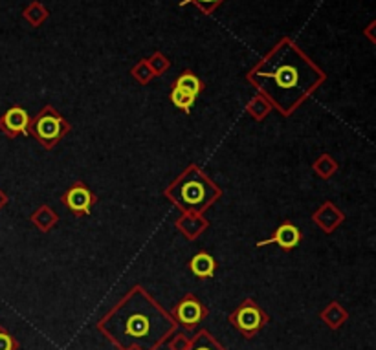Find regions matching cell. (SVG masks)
<instances>
[{
  "label": "cell",
  "mask_w": 376,
  "mask_h": 350,
  "mask_svg": "<svg viewBox=\"0 0 376 350\" xmlns=\"http://www.w3.org/2000/svg\"><path fill=\"white\" fill-rule=\"evenodd\" d=\"M169 99L171 103H173L174 107L178 110H182V112H186V114H189L193 110V107H195V97L188 96V94H183V92L176 90V88H171V94H169Z\"/></svg>",
  "instance_id": "obj_20"
},
{
  "label": "cell",
  "mask_w": 376,
  "mask_h": 350,
  "mask_svg": "<svg viewBox=\"0 0 376 350\" xmlns=\"http://www.w3.org/2000/svg\"><path fill=\"white\" fill-rule=\"evenodd\" d=\"M147 64H149V68L154 73V78H158V76H164V73L169 70L171 61L167 59L162 52H156L154 55H151V57L147 59Z\"/></svg>",
  "instance_id": "obj_21"
},
{
  "label": "cell",
  "mask_w": 376,
  "mask_h": 350,
  "mask_svg": "<svg viewBox=\"0 0 376 350\" xmlns=\"http://www.w3.org/2000/svg\"><path fill=\"white\" fill-rule=\"evenodd\" d=\"M219 264L215 257L207 251H198L191 260H189V270L197 279H211L215 275Z\"/></svg>",
  "instance_id": "obj_12"
},
{
  "label": "cell",
  "mask_w": 376,
  "mask_h": 350,
  "mask_svg": "<svg viewBox=\"0 0 376 350\" xmlns=\"http://www.w3.org/2000/svg\"><path fill=\"white\" fill-rule=\"evenodd\" d=\"M272 109H274V107H272L270 101L266 99L262 94H259V92H257L255 96L248 101L246 114L252 116V119H255V121H265L266 116L272 112Z\"/></svg>",
  "instance_id": "obj_16"
},
{
  "label": "cell",
  "mask_w": 376,
  "mask_h": 350,
  "mask_svg": "<svg viewBox=\"0 0 376 350\" xmlns=\"http://www.w3.org/2000/svg\"><path fill=\"white\" fill-rule=\"evenodd\" d=\"M96 327L119 350L133 345L142 350H158L176 332V323L169 312L140 284L131 288Z\"/></svg>",
  "instance_id": "obj_2"
},
{
  "label": "cell",
  "mask_w": 376,
  "mask_h": 350,
  "mask_svg": "<svg viewBox=\"0 0 376 350\" xmlns=\"http://www.w3.org/2000/svg\"><path fill=\"white\" fill-rule=\"evenodd\" d=\"M30 222L41 233H50L59 222V215L55 213L48 204H42L30 215Z\"/></svg>",
  "instance_id": "obj_14"
},
{
  "label": "cell",
  "mask_w": 376,
  "mask_h": 350,
  "mask_svg": "<svg viewBox=\"0 0 376 350\" xmlns=\"http://www.w3.org/2000/svg\"><path fill=\"white\" fill-rule=\"evenodd\" d=\"M188 350H226V349L217 342L215 337L211 336L210 330L200 328V332H197L191 337V343H189Z\"/></svg>",
  "instance_id": "obj_18"
},
{
  "label": "cell",
  "mask_w": 376,
  "mask_h": 350,
  "mask_svg": "<svg viewBox=\"0 0 376 350\" xmlns=\"http://www.w3.org/2000/svg\"><path fill=\"white\" fill-rule=\"evenodd\" d=\"M229 325L246 339H253L270 321L268 314L253 299H244L237 308L228 315Z\"/></svg>",
  "instance_id": "obj_5"
},
{
  "label": "cell",
  "mask_w": 376,
  "mask_h": 350,
  "mask_svg": "<svg viewBox=\"0 0 376 350\" xmlns=\"http://www.w3.org/2000/svg\"><path fill=\"white\" fill-rule=\"evenodd\" d=\"M61 202L73 217H88L97 204V196L85 182L78 180L61 195Z\"/></svg>",
  "instance_id": "obj_7"
},
{
  "label": "cell",
  "mask_w": 376,
  "mask_h": 350,
  "mask_svg": "<svg viewBox=\"0 0 376 350\" xmlns=\"http://www.w3.org/2000/svg\"><path fill=\"white\" fill-rule=\"evenodd\" d=\"M345 213L339 210L338 205L332 204V202H325L323 205H320L314 213H312V222L316 224L317 228L323 233L330 235L332 231L344 224Z\"/></svg>",
  "instance_id": "obj_10"
},
{
  "label": "cell",
  "mask_w": 376,
  "mask_h": 350,
  "mask_svg": "<svg viewBox=\"0 0 376 350\" xmlns=\"http://www.w3.org/2000/svg\"><path fill=\"white\" fill-rule=\"evenodd\" d=\"M222 2H224V0H183L182 6L193 4V6H197L200 11H204L206 15H210L211 11H215V9L219 8Z\"/></svg>",
  "instance_id": "obj_23"
},
{
  "label": "cell",
  "mask_w": 376,
  "mask_h": 350,
  "mask_svg": "<svg viewBox=\"0 0 376 350\" xmlns=\"http://www.w3.org/2000/svg\"><path fill=\"white\" fill-rule=\"evenodd\" d=\"M23 15L32 26H41L46 18H48V9H46L42 4H39V2H32V4L24 9Z\"/></svg>",
  "instance_id": "obj_19"
},
{
  "label": "cell",
  "mask_w": 376,
  "mask_h": 350,
  "mask_svg": "<svg viewBox=\"0 0 376 350\" xmlns=\"http://www.w3.org/2000/svg\"><path fill=\"white\" fill-rule=\"evenodd\" d=\"M320 318L330 330H339V328L347 323L348 312L344 308V306L339 305L338 301H332V303H329L325 308L321 310Z\"/></svg>",
  "instance_id": "obj_15"
},
{
  "label": "cell",
  "mask_w": 376,
  "mask_h": 350,
  "mask_svg": "<svg viewBox=\"0 0 376 350\" xmlns=\"http://www.w3.org/2000/svg\"><path fill=\"white\" fill-rule=\"evenodd\" d=\"M171 88H176V90L183 92V94H188V96H191V97H195V99H197L202 92H204L206 85H204V81H202L198 76H195L191 70H183L178 78L174 79L173 85H171Z\"/></svg>",
  "instance_id": "obj_13"
},
{
  "label": "cell",
  "mask_w": 376,
  "mask_h": 350,
  "mask_svg": "<svg viewBox=\"0 0 376 350\" xmlns=\"http://www.w3.org/2000/svg\"><path fill=\"white\" fill-rule=\"evenodd\" d=\"M164 196L182 213L204 215L222 198V187L213 182L197 164H191L173 183L165 187Z\"/></svg>",
  "instance_id": "obj_3"
},
{
  "label": "cell",
  "mask_w": 376,
  "mask_h": 350,
  "mask_svg": "<svg viewBox=\"0 0 376 350\" xmlns=\"http://www.w3.org/2000/svg\"><path fill=\"white\" fill-rule=\"evenodd\" d=\"M70 131L72 125L68 119L51 105L42 107L41 112L30 119V127H28V134L35 138L46 150L55 149Z\"/></svg>",
  "instance_id": "obj_4"
},
{
  "label": "cell",
  "mask_w": 376,
  "mask_h": 350,
  "mask_svg": "<svg viewBox=\"0 0 376 350\" xmlns=\"http://www.w3.org/2000/svg\"><path fill=\"white\" fill-rule=\"evenodd\" d=\"M30 114L28 110L20 105L9 107L4 114L0 116V132L9 140H15L20 134H28L30 127Z\"/></svg>",
  "instance_id": "obj_9"
},
{
  "label": "cell",
  "mask_w": 376,
  "mask_h": 350,
  "mask_svg": "<svg viewBox=\"0 0 376 350\" xmlns=\"http://www.w3.org/2000/svg\"><path fill=\"white\" fill-rule=\"evenodd\" d=\"M174 226L188 241H197L198 236L210 228V222L202 213H182V217L174 222Z\"/></svg>",
  "instance_id": "obj_11"
},
{
  "label": "cell",
  "mask_w": 376,
  "mask_h": 350,
  "mask_svg": "<svg viewBox=\"0 0 376 350\" xmlns=\"http://www.w3.org/2000/svg\"><path fill=\"white\" fill-rule=\"evenodd\" d=\"M325 79V72L290 39L272 48L248 73V81L283 116H292Z\"/></svg>",
  "instance_id": "obj_1"
},
{
  "label": "cell",
  "mask_w": 376,
  "mask_h": 350,
  "mask_svg": "<svg viewBox=\"0 0 376 350\" xmlns=\"http://www.w3.org/2000/svg\"><path fill=\"white\" fill-rule=\"evenodd\" d=\"M131 73H133V78L136 79L140 85H149V83L154 79V73H152V70L149 68L147 59L138 61V63L133 66V70H131Z\"/></svg>",
  "instance_id": "obj_22"
},
{
  "label": "cell",
  "mask_w": 376,
  "mask_h": 350,
  "mask_svg": "<svg viewBox=\"0 0 376 350\" xmlns=\"http://www.w3.org/2000/svg\"><path fill=\"white\" fill-rule=\"evenodd\" d=\"M125 350H142V349H140V346H127V349H125Z\"/></svg>",
  "instance_id": "obj_27"
},
{
  "label": "cell",
  "mask_w": 376,
  "mask_h": 350,
  "mask_svg": "<svg viewBox=\"0 0 376 350\" xmlns=\"http://www.w3.org/2000/svg\"><path fill=\"white\" fill-rule=\"evenodd\" d=\"M8 202H9V196L6 195L2 189H0V210H4L6 205H8Z\"/></svg>",
  "instance_id": "obj_26"
},
{
  "label": "cell",
  "mask_w": 376,
  "mask_h": 350,
  "mask_svg": "<svg viewBox=\"0 0 376 350\" xmlns=\"http://www.w3.org/2000/svg\"><path fill=\"white\" fill-rule=\"evenodd\" d=\"M312 171H314L321 180H330V178L339 171V164L336 162L334 156H330L329 152H323V155L312 164Z\"/></svg>",
  "instance_id": "obj_17"
},
{
  "label": "cell",
  "mask_w": 376,
  "mask_h": 350,
  "mask_svg": "<svg viewBox=\"0 0 376 350\" xmlns=\"http://www.w3.org/2000/svg\"><path fill=\"white\" fill-rule=\"evenodd\" d=\"M189 343H191V337L186 332H174L173 337L169 342V350H188Z\"/></svg>",
  "instance_id": "obj_24"
},
{
  "label": "cell",
  "mask_w": 376,
  "mask_h": 350,
  "mask_svg": "<svg viewBox=\"0 0 376 350\" xmlns=\"http://www.w3.org/2000/svg\"><path fill=\"white\" fill-rule=\"evenodd\" d=\"M0 350H18V342L4 327H0Z\"/></svg>",
  "instance_id": "obj_25"
},
{
  "label": "cell",
  "mask_w": 376,
  "mask_h": 350,
  "mask_svg": "<svg viewBox=\"0 0 376 350\" xmlns=\"http://www.w3.org/2000/svg\"><path fill=\"white\" fill-rule=\"evenodd\" d=\"M171 318L174 319L176 327L182 328L183 332H191L207 318V308L195 294H186L173 306Z\"/></svg>",
  "instance_id": "obj_6"
},
{
  "label": "cell",
  "mask_w": 376,
  "mask_h": 350,
  "mask_svg": "<svg viewBox=\"0 0 376 350\" xmlns=\"http://www.w3.org/2000/svg\"><path fill=\"white\" fill-rule=\"evenodd\" d=\"M301 241H303V235H301V231H299L298 226L289 222V220H284V222H281L279 226L275 228V231L272 233L268 239L257 242V248H265V246L275 244V246H279L284 253H290V251H293L299 244H301Z\"/></svg>",
  "instance_id": "obj_8"
}]
</instances>
